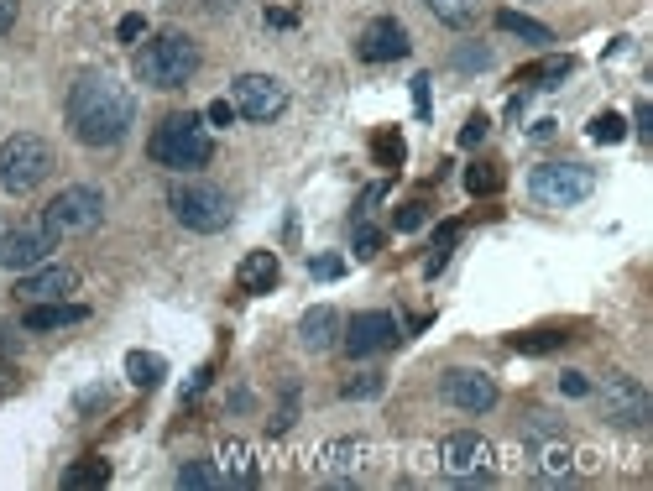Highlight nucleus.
Segmentation results:
<instances>
[{
    "label": "nucleus",
    "instance_id": "f257e3e1",
    "mask_svg": "<svg viewBox=\"0 0 653 491\" xmlns=\"http://www.w3.org/2000/svg\"><path fill=\"white\" fill-rule=\"evenodd\" d=\"M136 121V100L115 74H84L68 89V131L84 147H121Z\"/></svg>",
    "mask_w": 653,
    "mask_h": 491
},
{
    "label": "nucleus",
    "instance_id": "f03ea898",
    "mask_svg": "<svg viewBox=\"0 0 653 491\" xmlns=\"http://www.w3.org/2000/svg\"><path fill=\"white\" fill-rule=\"evenodd\" d=\"M147 157L157 162V168L194 173V168H204V162L215 157V136H209L204 115H189V110H183V115H168V121L152 131Z\"/></svg>",
    "mask_w": 653,
    "mask_h": 491
},
{
    "label": "nucleus",
    "instance_id": "7ed1b4c3",
    "mask_svg": "<svg viewBox=\"0 0 653 491\" xmlns=\"http://www.w3.org/2000/svg\"><path fill=\"white\" fill-rule=\"evenodd\" d=\"M194 74H199V48L183 32H162L136 48V79L152 89H183Z\"/></svg>",
    "mask_w": 653,
    "mask_h": 491
},
{
    "label": "nucleus",
    "instance_id": "20e7f679",
    "mask_svg": "<svg viewBox=\"0 0 653 491\" xmlns=\"http://www.w3.org/2000/svg\"><path fill=\"white\" fill-rule=\"evenodd\" d=\"M168 209H173V220L183 230H199V236H215V230H225L230 215H236L230 194L220 189V183H204V178L173 183V189H168Z\"/></svg>",
    "mask_w": 653,
    "mask_h": 491
},
{
    "label": "nucleus",
    "instance_id": "39448f33",
    "mask_svg": "<svg viewBox=\"0 0 653 491\" xmlns=\"http://www.w3.org/2000/svg\"><path fill=\"white\" fill-rule=\"evenodd\" d=\"M48 173H53V147L42 142V136H32V131H16V136H6L0 142V189L6 194H32V189H42L48 183Z\"/></svg>",
    "mask_w": 653,
    "mask_h": 491
},
{
    "label": "nucleus",
    "instance_id": "423d86ee",
    "mask_svg": "<svg viewBox=\"0 0 653 491\" xmlns=\"http://www.w3.org/2000/svg\"><path fill=\"white\" fill-rule=\"evenodd\" d=\"M591 189H596V173L586 162H544V168L528 173V194L544 209H570L580 199H591Z\"/></svg>",
    "mask_w": 653,
    "mask_h": 491
},
{
    "label": "nucleus",
    "instance_id": "0eeeda50",
    "mask_svg": "<svg viewBox=\"0 0 653 491\" xmlns=\"http://www.w3.org/2000/svg\"><path fill=\"white\" fill-rule=\"evenodd\" d=\"M48 230L53 236H89L100 220H105V194L100 189H89V183H68V189L53 194L48 204Z\"/></svg>",
    "mask_w": 653,
    "mask_h": 491
},
{
    "label": "nucleus",
    "instance_id": "6e6552de",
    "mask_svg": "<svg viewBox=\"0 0 653 491\" xmlns=\"http://www.w3.org/2000/svg\"><path fill=\"white\" fill-rule=\"evenodd\" d=\"M439 465H445L455 481L486 486V481H492V444H486L481 434H471V429L445 434V444H439Z\"/></svg>",
    "mask_w": 653,
    "mask_h": 491
},
{
    "label": "nucleus",
    "instance_id": "1a4fd4ad",
    "mask_svg": "<svg viewBox=\"0 0 653 491\" xmlns=\"http://www.w3.org/2000/svg\"><path fill=\"white\" fill-rule=\"evenodd\" d=\"M53 251H58V236L48 230V220H42V225L0 230V267H6V272H32V267L48 262Z\"/></svg>",
    "mask_w": 653,
    "mask_h": 491
},
{
    "label": "nucleus",
    "instance_id": "9d476101",
    "mask_svg": "<svg viewBox=\"0 0 653 491\" xmlns=\"http://www.w3.org/2000/svg\"><path fill=\"white\" fill-rule=\"evenodd\" d=\"M601 413L612 418V424H622V429H643L648 413H653L648 387H643L638 377H622V371H612V377L601 382Z\"/></svg>",
    "mask_w": 653,
    "mask_h": 491
},
{
    "label": "nucleus",
    "instance_id": "9b49d317",
    "mask_svg": "<svg viewBox=\"0 0 653 491\" xmlns=\"http://www.w3.org/2000/svg\"><path fill=\"white\" fill-rule=\"evenodd\" d=\"M230 105H236V115H246V121H277V115L288 110V89L272 74H241L236 89H230Z\"/></svg>",
    "mask_w": 653,
    "mask_h": 491
},
{
    "label": "nucleus",
    "instance_id": "f8f14e48",
    "mask_svg": "<svg viewBox=\"0 0 653 491\" xmlns=\"http://www.w3.org/2000/svg\"><path fill=\"white\" fill-rule=\"evenodd\" d=\"M398 319H392L387 309H366V314H356L351 324H340V345L351 350V356L361 361V356H377V350H392L398 345Z\"/></svg>",
    "mask_w": 653,
    "mask_h": 491
},
{
    "label": "nucleus",
    "instance_id": "ddd939ff",
    "mask_svg": "<svg viewBox=\"0 0 653 491\" xmlns=\"http://www.w3.org/2000/svg\"><path fill=\"white\" fill-rule=\"evenodd\" d=\"M439 392H445V403L460 408V413H486V408H497V382L486 377V371H471V366L445 371Z\"/></svg>",
    "mask_w": 653,
    "mask_h": 491
},
{
    "label": "nucleus",
    "instance_id": "4468645a",
    "mask_svg": "<svg viewBox=\"0 0 653 491\" xmlns=\"http://www.w3.org/2000/svg\"><path fill=\"white\" fill-rule=\"evenodd\" d=\"M408 27L398 16H377L371 27L361 32V42H356V53L366 58V63H392V58H408Z\"/></svg>",
    "mask_w": 653,
    "mask_h": 491
},
{
    "label": "nucleus",
    "instance_id": "2eb2a0df",
    "mask_svg": "<svg viewBox=\"0 0 653 491\" xmlns=\"http://www.w3.org/2000/svg\"><path fill=\"white\" fill-rule=\"evenodd\" d=\"M79 288V272L74 267H32V272H21V283H16V293H21V303H58V298H68Z\"/></svg>",
    "mask_w": 653,
    "mask_h": 491
},
{
    "label": "nucleus",
    "instance_id": "dca6fc26",
    "mask_svg": "<svg viewBox=\"0 0 653 491\" xmlns=\"http://www.w3.org/2000/svg\"><path fill=\"white\" fill-rule=\"evenodd\" d=\"M366 455H371V444H361V439H335V444H324V450H319V471L351 481V476L366 471Z\"/></svg>",
    "mask_w": 653,
    "mask_h": 491
},
{
    "label": "nucleus",
    "instance_id": "f3484780",
    "mask_svg": "<svg viewBox=\"0 0 653 491\" xmlns=\"http://www.w3.org/2000/svg\"><path fill=\"white\" fill-rule=\"evenodd\" d=\"M298 340H303V350H335L340 345V314L330 303H314V309L298 319Z\"/></svg>",
    "mask_w": 653,
    "mask_h": 491
},
{
    "label": "nucleus",
    "instance_id": "a211bd4d",
    "mask_svg": "<svg viewBox=\"0 0 653 491\" xmlns=\"http://www.w3.org/2000/svg\"><path fill=\"white\" fill-rule=\"evenodd\" d=\"M277 251H246L241 267H236V288L241 293H272L277 288Z\"/></svg>",
    "mask_w": 653,
    "mask_h": 491
},
{
    "label": "nucleus",
    "instance_id": "6ab92c4d",
    "mask_svg": "<svg viewBox=\"0 0 653 491\" xmlns=\"http://www.w3.org/2000/svg\"><path fill=\"white\" fill-rule=\"evenodd\" d=\"M84 319H89V309H84V303H68V298H58V303H27V314H21L27 330H63V324H84Z\"/></svg>",
    "mask_w": 653,
    "mask_h": 491
},
{
    "label": "nucleus",
    "instance_id": "aec40b11",
    "mask_svg": "<svg viewBox=\"0 0 653 491\" xmlns=\"http://www.w3.org/2000/svg\"><path fill=\"white\" fill-rule=\"evenodd\" d=\"M220 460H225V481L230 486H256V460H251V444H241V439H230L225 450H220Z\"/></svg>",
    "mask_w": 653,
    "mask_h": 491
},
{
    "label": "nucleus",
    "instance_id": "412c9836",
    "mask_svg": "<svg viewBox=\"0 0 653 491\" xmlns=\"http://www.w3.org/2000/svg\"><path fill=\"white\" fill-rule=\"evenodd\" d=\"M126 377L136 387H157L162 377H168V361H162L157 350H131V356H126Z\"/></svg>",
    "mask_w": 653,
    "mask_h": 491
},
{
    "label": "nucleus",
    "instance_id": "4be33fe9",
    "mask_svg": "<svg viewBox=\"0 0 653 491\" xmlns=\"http://www.w3.org/2000/svg\"><path fill=\"white\" fill-rule=\"evenodd\" d=\"M105 481H110V460H100V455H89V460H79V465H68V471H63L68 491H89V486H105Z\"/></svg>",
    "mask_w": 653,
    "mask_h": 491
},
{
    "label": "nucleus",
    "instance_id": "5701e85b",
    "mask_svg": "<svg viewBox=\"0 0 653 491\" xmlns=\"http://www.w3.org/2000/svg\"><path fill=\"white\" fill-rule=\"evenodd\" d=\"M570 58H544V63H528L523 74H518V84H533V89H554L559 79H570Z\"/></svg>",
    "mask_w": 653,
    "mask_h": 491
},
{
    "label": "nucleus",
    "instance_id": "b1692460",
    "mask_svg": "<svg viewBox=\"0 0 653 491\" xmlns=\"http://www.w3.org/2000/svg\"><path fill=\"white\" fill-rule=\"evenodd\" d=\"M424 6L445 21V27H476V16H481V0H424Z\"/></svg>",
    "mask_w": 653,
    "mask_h": 491
},
{
    "label": "nucleus",
    "instance_id": "393cba45",
    "mask_svg": "<svg viewBox=\"0 0 653 491\" xmlns=\"http://www.w3.org/2000/svg\"><path fill=\"white\" fill-rule=\"evenodd\" d=\"M497 32L523 37V42H554V32L544 27V21H528V16H518V11H497Z\"/></svg>",
    "mask_w": 653,
    "mask_h": 491
},
{
    "label": "nucleus",
    "instance_id": "a878e982",
    "mask_svg": "<svg viewBox=\"0 0 653 491\" xmlns=\"http://www.w3.org/2000/svg\"><path fill=\"white\" fill-rule=\"evenodd\" d=\"M465 189H471L476 199L497 194L502 189V168H497V162H471V168H465Z\"/></svg>",
    "mask_w": 653,
    "mask_h": 491
},
{
    "label": "nucleus",
    "instance_id": "bb28decb",
    "mask_svg": "<svg viewBox=\"0 0 653 491\" xmlns=\"http://www.w3.org/2000/svg\"><path fill=\"white\" fill-rule=\"evenodd\" d=\"M570 335L565 330H528V335H512V350H523V356H544V350H559Z\"/></svg>",
    "mask_w": 653,
    "mask_h": 491
},
{
    "label": "nucleus",
    "instance_id": "cd10ccee",
    "mask_svg": "<svg viewBox=\"0 0 653 491\" xmlns=\"http://www.w3.org/2000/svg\"><path fill=\"white\" fill-rule=\"evenodd\" d=\"M371 157H377V168H403L408 147H403L398 131H377V142H371Z\"/></svg>",
    "mask_w": 653,
    "mask_h": 491
},
{
    "label": "nucleus",
    "instance_id": "c85d7f7f",
    "mask_svg": "<svg viewBox=\"0 0 653 491\" xmlns=\"http://www.w3.org/2000/svg\"><path fill=\"white\" fill-rule=\"evenodd\" d=\"M178 486H189V491H209V486H225V476H220L209 460H189V465L178 471Z\"/></svg>",
    "mask_w": 653,
    "mask_h": 491
},
{
    "label": "nucleus",
    "instance_id": "c756f323",
    "mask_svg": "<svg viewBox=\"0 0 653 491\" xmlns=\"http://www.w3.org/2000/svg\"><path fill=\"white\" fill-rule=\"evenodd\" d=\"M622 136H627V121H622V115H617V110H601V115H596V121H591V142H601V147H612V142H622Z\"/></svg>",
    "mask_w": 653,
    "mask_h": 491
},
{
    "label": "nucleus",
    "instance_id": "7c9ffc66",
    "mask_svg": "<svg viewBox=\"0 0 653 491\" xmlns=\"http://www.w3.org/2000/svg\"><path fill=\"white\" fill-rule=\"evenodd\" d=\"M539 471L544 476H570V450H565V444H544V450H539Z\"/></svg>",
    "mask_w": 653,
    "mask_h": 491
},
{
    "label": "nucleus",
    "instance_id": "2f4dec72",
    "mask_svg": "<svg viewBox=\"0 0 653 491\" xmlns=\"http://www.w3.org/2000/svg\"><path fill=\"white\" fill-rule=\"evenodd\" d=\"M309 277H319V283H335V277H345V262H340V256H330V251L309 256Z\"/></svg>",
    "mask_w": 653,
    "mask_h": 491
},
{
    "label": "nucleus",
    "instance_id": "473e14b6",
    "mask_svg": "<svg viewBox=\"0 0 653 491\" xmlns=\"http://www.w3.org/2000/svg\"><path fill=\"white\" fill-rule=\"evenodd\" d=\"M351 246H356L361 256H377V246H382V230H377V225H366V220H356V230H351Z\"/></svg>",
    "mask_w": 653,
    "mask_h": 491
},
{
    "label": "nucleus",
    "instance_id": "72a5a7b5",
    "mask_svg": "<svg viewBox=\"0 0 653 491\" xmlns=\"http://www.w3.org/2000/svg\"><path fill=\"white\" fill-rule=\"evenodd\" d=\"M340 392H345V397H377V392H382V371H361V377H351Z\"/></svg>",
    "mask_w": 653,
    "mask_h": 491
},
{
    "label": "nucleus",
    "instance_id": "f704fd0d",
    "mask_svg": "<svg viewBox=\"0 0 653 491\" xmlns=\"http://www.w3.org/2000/svg\"><path fill=\"white\" fill-rule=\"evenodd\" d=\"M392 225H398V230H418V225H424V204H403L398 215H392Z\"/></svg>",
    "mask_w": 653,
    "mask_h": 491
},
{
    "label": "nucleus",
    "instance_id": "c9c22d12",
    "mask_svg": "<svg viewBox=\"0 0 653 491\" xmlns=\"http://www.w3.org/2000/svg\"><path fill=\"white\" fill-rule=\"evenodd\" d=\"M486 131H492V121H486V115H471V121H465V131H460V142H465V147H476Z\"/></svg>",
    "mask_w": 653,
    "mask_h": 491
},
{
    "label": "nucleus",
    "instance_id": "e433bc0d",
    "mask_svg": "<svg viewBox=\"0 0 653 491\" xmlns=\"http://www.w3.org/2000/svg\"><path fill=\"white\" fill-rule=\"evenodd\" d=\"M204 121H209V126H230V121H236V105H230V100H215V105L204 110Z\"/></svg>",
    "mask_w": 653,
    "mask_h": 491
},
{
    "label": "nucleus",
    "instance_id": "4c0bfd02",
    "mask_svg": "<svg viewBox=\"0 0 653 491\" xmlns=\"http://www.w3.org/2000/svg\"><path fill=\"white\" fill-rule=\"evenodd\" d=\"M559 392H565V397H586V392H591V382L580 377V371H565V377H559Z\"/></svg>",
    "mask_w": 653,
    "mask_h": 491
},
{
    "label": "nucleus",
    "instance_id": "58836bf2",
    "mask_svg": "<svg viewBox=\"0 0 653 491\" xmlns=\"http://www.w3.org/2000/svg\"><path fill=\"white\" fill-rule=\"evenodd\" d=\"M136 37H147V16H121V42H136Z\"/></svg>",
    "mask_w": 653,
    "mask_h": 491
},
{
    "label": "nucleus",
    "instance_id": "ea45409f",
    "mask_svg": "<svg viewBox=\"0 0 653 491\" xmlns=\"http://www.w3.org/2000/svg\"><path fill=\"white\" fill-rule=\"evenodd\" d=\"M413 110H418V115H429V74H418V79H413Z\"/></svg>",
    "mask_w": 653,
    "mask_h": 491
},
{
    "label": "nucleus",
    "instance_id": "a19ab883",
    "mask_svg": "<svg viewBox=\"0 0 653 491\" xmlns=\"http://www.w3.org/2000/svg\"><path fill=\"white\" fill-rule=\"evenodd\" d=\"M633 121H638V136H643V142H653V105H638Z\"/></svg>",
    "mask_w": 653,
    "mask_h": 491
},
{
    "label": "nucleus",
    "instance_id": "79ce46f5",
    "mask_svg": "<svg viewBox=\"0 0 653 491\" xmlns=\"http://www.w3.org/2000/svg\"><path fill=\"white\" fill-rule=\"evenodd\" d=\"M455 241H460V225H455V220H450V225H439V230H434V246H439V251H450V246H455Z\"/></svg>",
    "mask_w": 653,
    "mask_h": 491
},
{
    "label": "nucleus",
    "instance_id": "37998d69",
    "mask_svg": "<svg viewBox=\"0 0 653 491\" xmlns=\"http://www.w3.org/2000/svg\"><path fill=\"white\" fill-rule=\"evenodd\" d=\"M16 11H21V0H0V32L16 27Z\"/></svg>",
    "mask_w": 653,
    "mask_h": 491
},
{
    "label": "nucleus",
    "instance_id": "c03bdc74",
    "mask_svg": "<svg viewBox=\"0 0 653 491\" xmlns=\"http://www.w3.org/2000/svg\"><path fill=\"white\" fill-rule=\"evenodd\" d=\"M455 63H465V68H486V63H492V53H486V48H476V53H455Z\"/></svg>",
    "mask_w": 653,
    "mask_h": 491
},
{
    "label": "nucleus",
    "instance_id": "a18cd8bd",
    "mask_svg": "<svg viewBox=\"0 0 653 491\" xmlns=\"http://www.w3.org/2000/svg\"><path fill=\"white\" fill-rule=\"evenodd\" d=\"M204 387H209V366H199V371H194V377H189V387H183V397H199Z\"/></svg>",
    "mask_w": 653,
    "mask_h": 491
}]
</instances>
